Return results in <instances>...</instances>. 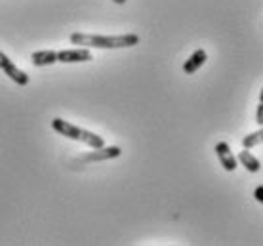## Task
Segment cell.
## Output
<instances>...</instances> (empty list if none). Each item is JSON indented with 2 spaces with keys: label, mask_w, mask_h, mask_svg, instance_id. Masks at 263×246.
<instances>
[{
  "label": "cell",
  "mask_w": 263,
  "mask_h": 246,
  "mask_svg": "<svg viewBox=\"0 0 263 246\" xmlns=\"http://www.w3.org/2000/svg\"><path fill=\"white\" fill-rule=\"evenodd\" d=\"M31 63L34 67H48L58 63V52L53 50H40V52L31 53Z\"/></svg>",
  "instance_id": "obj_8"
},
{
  "label": "cell",
  "mask_w": 263,
  "mask_h": 246,
  "mask_svg": "<svg viewBox=\"0 0 263 246\" xmlns=\"http://www.w3.org/2000/svg\"><path fill=\"white\" fill-rule=\"evenodd\" d=\"M122 151H120V147L117 145H111V147H99V149H93L92 153H86L84 157H80L79 162H99V160H111V159H117L120 157Z\"/></svg>",
  "instance_id": "obj_4"
},
{
  "label": "cell",
  "mask_w": 263,
  "mask_h": 246,
  "mask_svg": "<svg viewBox=\"0 0 263 246\" xmlns=\"http://www.w3.org/2000/svg\"><path fill=\"white\" fill-rule=\"evenodd\" d=\"M112 2H115V4H126L128 0H112Z\"/></svg>",
  "instance_id": "obj_13"
},
{
  "label": "cell",
  "mask_w": 263,
  "mask_h": 246,
  "mask_svg": "<svg viewBox=\"0 0 263 246\" xmlns=\"http://www.w3.org/2000/svg\"><path fill=\"white\" fill-rule=\"evenodd\" d=\"M0 69H2V71H4V73H6L8 77L17 84V86H27V84H29V80H31L25 71L17 69V65L8 58L6 53H2V52H0Z\"/></svg>",
  "instance_id": "obj_3"
},
{
  "label": "cell",
  "mask_w": 263,
  "mask_h": 246,
  "mask_svg": "<svg viewBox=\"0 0 263 246\" xmlns=\"http://www.w3.org/2000/svg\"><path fill=\"white\" fill-rule=\"evenodd\" d=\"M92 60V52L88 48H74V50H61V52H58V61L60 63H86V61Z\"/></svg>",
  "instance_id": "obj_5"
},
{
  "label": "cell",
  "mask_w": 263,
  "mask_h": 246,
  "mask_svg": "<svg viewBox=\"0 0 263 246\" xmlns=\"http://www.w3.org/2000/svg\"><path fill=\"white\" fill-rule=\"evenodd\" d=\"M263 140V130H257V132H252L248 136H244L242 138V147L244 149H252V147L259 145Z\"/></svg>",
  "instance_id": "obj_10"
},
{
  "label": "cell",
  "mask_w": 263,
  "mask_h": 246,
  "mask_svg": "<svg viewBox=\"0 0 263 246\" xmlns=\"http://www.w3.org/2000/svg\"><path fill=\"white\" fill-rule=\"evenodd\" d=\"M237 160L242 164L244 168H246V170H248V172H252V174H256V172H259V170H261V162H259V159H256V157H254L250 151H246V149L238 153Z\"/></svg>",
  "instance_id": "obj_9"
},
{
  "label": "cell",
  "mask_w": 263,
  "mask_h": 246,
  "mask_svg": "<svg viewBox=\"0 0 263 246\" xmlns=\"http://www.w3.org/2000/svg\"><path fill=\"white\" fill-rule=\"evenodd\" d=\"M206 60H208V53H206V50H197V52H193L191 55H189V60H185L183 63V73L185 74H195L200 69V67L206 63Z\"/></svg>",
  "instance_id": "obj_7"
},
{
  "label": "cell",
  "mask_w": 263,
  "mask_h": 246,
  "mask_svg": "<svg viewBox=\"0 0 263 246\" xmlns=\"http://www.w3.org/2000/svg\"><path fill=\"white\" fill-rule=\"evenodd\" d=\"M254 199H256L257 202H263V185H259L256 189V193H254Z\"/></svg>",
  "instance_id": "obj_12"
},
{
  "label": "cell",
  "mask_w": 263,
  "mask_h": 246,
  "mask_svg": "<svg viewBox=\"0 0 263 246\" xmlns=\"http://www.w3.org/2000/svg\"><path fill=\"white\" fill-rule=\"evenodd\" d=\"M256 122L261 126L263 124V100L259 101V105H257V111H256Z\"/></svg>",
  "instance_id": "obj_11"
},
{
  "label": "cell",
  "mask_w": 263,
  "mask_h": 246,
  "mask_svg": "<svg viewBox=\"0 0 263 246\" xmlns=\"http://www.w3.org/2000/svg\"><path fill=\"white\" fill-rule=\"evenodd\" d=\"M216 155H217V159H219V164L223 166V170H227V172L237 170V157L233 155L229 143L219 141V143L216 145Z\"/></svg>",
  "instance_id": "obj_6"
},
{
  "label": "cell",
  "mask_w": 263,
  "mask_h": 246,
  "mask_svg": "<svg viewBox=\"0 0 263 246\" xmlns=\"http://www.w3.org/2000/svg\"><path fill=\"white\" fill-rule=\"evenodd\" d=\"M52 128L58 134L69 138V140L86 143V145L92 147V149H99V147L105 145V140H103L101 136H98V134H93V132H88V130H84V128L74 126V124H71V122H67V120H63V119H53Z\"/></svg>",
  "instance_id": "obj_2"
},
{
  "label": "cell",
  "mask_w": 263,
  "mask_h": 246,
  "mask_svg": "<svg viewBox=\"0 0 263 246\" xmlns=\"http://www.w3.org/2000/svg\"><path fill=\"white\" fill-rule=\"evenodd\" d=\"M71 44H79L84 48H103V50H115V48H132L139 44L138 34H86V33H72L69 36Z\"/></svg>",
  "instance_id": "obj_1"
}]
</instances>
